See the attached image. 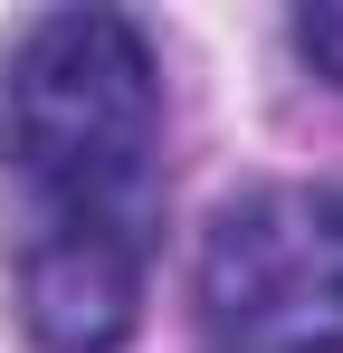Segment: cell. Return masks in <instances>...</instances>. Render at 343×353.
I'll return each instance as SVG.
<instances>
[{
	"label": "cell",
	"mask_w": 343,
	"mask_h": 353,
	"mask_svg": "<svg viewBox=\"0 0 343 353\" xmlns=\"http://www.w3.org/2000/svg\"><path fill=\"white\" fill-rule=\"evenodd\" d=\"M295 48H305L315 77L343 86V0H305V10H295Z\"/></svg>",
	"instance_id": "4"
},
{
	"label": "cell",
	"mask_w": 343,
	"mask_h": 353,
	"mask_svg": "<svg viewBox=\"0 0 343 353\" xmlns=\"http://www.w3.org/2000/svg\"><path fill=\"white\" fill-rule=\"evenodd\" d=\"M191 305L210 353H343V191L267 181L220 201Z\"/></svg>",
	"instance_id": "2"
},
{
	"label": "cell",
	"mask_w": 343,
	"mask_h": 353,
	"mask_svg": "<svg viewBox=\"0 0 343 353\" xmlns=\"http://www.w3.org/2000/svg\"><path fill=\"white\" fill-rule=\"evenodd\" d=\"M143 230H96V220H29L19 239V315L48 353H114L143 325Z\"/></svg>",
	"instance_id": "3"
},
{
	"label": "cell",
	"mask_w": 343,
	"mask_h": 353,
	"mask_svg": "<svg viewBox=\"0 0 343 353\" xmlns=\"http://www.w3.org/2000/svg\"><path fill=\"white\" fill-rule=\"evenodd\" d=\"M153 143H163V77L153 39L124 10H39L0 67V153L29 181L39 220L153 239Z\"/></svg>",
	"instance_id": "1"
}]
</instances>
